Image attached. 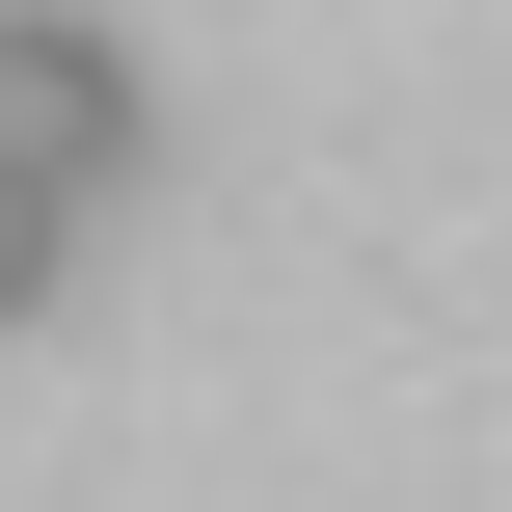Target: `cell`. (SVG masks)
Returning a JSON list of instances; mask_svg holds the SVG:
<instances>
[{"label": "cell", "mask_w": 512, "mask_h": 512, "mask_svg": "<svg viewBox=\"0 0 512 512\" xmlns=\"http://www.w3.org/2000/svg\"><path fill=\"white\" fill-rule=\"evenodd\" d=\"M0 162H27V189H108V162H135V54H108V27H0Z\"/></svg>", "instance_id": "obj_1"}, {"label": "cell", "mask_w": 512, "mask_h": 512, "mask_svg": "<svg viewBox=\"0 0 512 512\" xmlns=\"http://www.w3.org/2000/svg\"><path fill=\"white\" fill-rule=\"evenodd\" d=\"M54 243H81V189H27V162H0V324L54 297Z\"/></svg>", "instance_id": "obj_2"}]
</instances>
